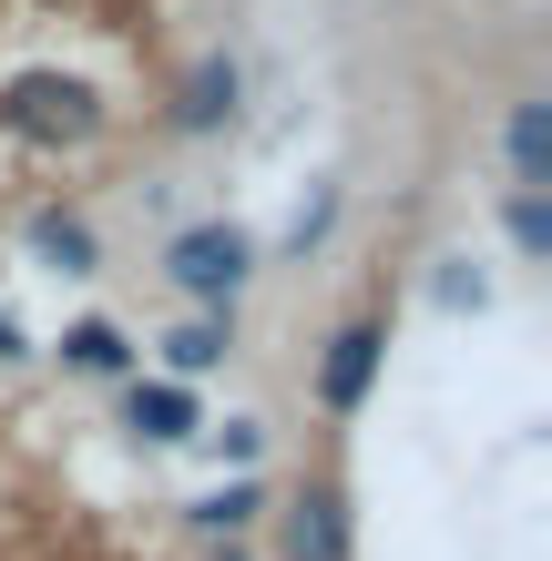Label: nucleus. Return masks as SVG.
Segmentation results:
<instances>
[{"label": "nucleus", "mask_w": 552, "mask_h": 561, "mask_svg": "<svg viewBox=\"0 0 552 561\" xmlns=\"http://www.w3.org/2000/svg\"><path fill=\"white\" fill-rule=\"evenodd\" d=\"M61 368L72 378H134V337H123L113 317H72L61 327Z\"/></svg>", "instance_id": "nucleus-11"}, {"label": "nucleus", "mask_w": 552, "mask_h": 561, "mask_svg": "<svg viewBox=\"0 0 552 561\" xmlns=\"http://www.w3.org/2000/svg\"><path fill=\"white\" fill-rule=\"evenodd\" d=\"M194 439H205V449H215V459H225L236 480H256V449H267V419H205Z\"/></svg>", "instance_id": "nucleus-13"}, {"label": "nucleus", "mask_w": 552, "mask_h": 561, "mask_svg": "<svg viewBox=\"0 0 552 561\" xmlns=\"http://www.w3.org/2000/svg\"><path fill=\"white\" fill-rule=\"evenodd\" d=\"M215 561H256V551H246V541H215Z\"/></svg>", "instance_id": "nucleus-16"}, {"label": "nucleus", "mask_w": 552, "mask_h": 561, "mask_svg": "<svg viewBox=\"0 0 552 561\" xmlns=\"http://www.w3.org/2000/svg\"><path fill=\"white\" fill-rule=\"evenodd\" d=\"M21 245L42 255L52 276H92V266H103V236H92V215H82V205H42V215L21 225Z\"/></svg>", "instance_id": "nucleus-7"}, {"label": "nucleus", "mask_w": 552, "mask_h": 561, "mask_svg": "<svg viewBox=\"0 0 552 561\" xmlns=\"http://www.w3.org/2000/svg\"><path fill=\"white\" fill-rule=\"evenodd\" d=\"M236 113H246V61L236 51H205V61H184V82H174V103H165V134L215 144V134H236Z\"/></svg>", "instance_id": "nucleus-4"}, {"label": "nucleus", "mask_w": 552, "mask_h": 561, "mask_svg": "<svg viewBox=\"0 0 552 561\" xmlns=\"http://www.w3.org/2000/svg\"><path fill=\"white\" fill-rule=\"evenodd\" d=\"M0 357H31V337H21V327H11V317H0Z\"/></svg>", "instance_id": "nucleus-15"}, {"label": "nucleus", "mask_w": 552, "mask_h": 561, "mask_svg": "<svg viewBox=\"0 0 552 561\" xmlns=\"http://www.w3.org/2000/svg\"><path fill=\"white\" fill-rule=\"evenodd\" d=\"M328 225H338V184H317L307 205H297V225H286V255H307V245H328Z\"/></svg>", "instance_id": "nucleus-14"}, {"label": "nucleus", "mask_w": 552, "mask_h": 561, "mask_svg": "<svg viewBox=\"0 0 552 561\" xmlns=\"http://www.w3.org/2000/svg\"><path fill=\"white\" fill-rule=\"evenodd\" d=\"M256 266H267V245H256L236 215H205V225H184V236L165 245V286L194 317H236V296L256 286Z\"/></svg>", "instance_id": "nucleus-2"}, {"label": "nucleus", "mask_w": 552, "mask_h": 561, "mask_svg": "<svg viewBox=\"0 0 552 561\" xmlns=\"http://www.w3.org/2000/svg\"><path fill=\"white\" fill-rule=\"evenodd\" d=\"M502 236L522 266H552V194H502Z\"/></svg>", "instance_id": "nucleus-12"}, {"label": "nucleus", "mask_w": 552, "mask_h": 561, "mask_svg": "<svg viewBox=\"0 0 552 561\" xmlns=\"http://www.w3.org/2000/svg\"><path fill=\"white\" fill-rule=\"evenodd\" d=\"M379 368H388V317H338L328 347H317V409L359 419L369 388H379Z\"/></svg>", "instance_id": "nucleus-3"}, {"label": "nucleus", "mask_w": 552, "mask_h": 561, "mask_svg": "<svg viewBox=\"0 0 552 561\" xmlns=\"http://www.w3.org/2000/svg\"><path fill=\"white\" fill-rule=\"evenodd\" d=\"M502 163H511V194H552V92H511Z\"/></svg>", "instance_id": "nucleus-6"}, {"label": "nucleus", "mask_w": 552, "mask_h": 561, "mask_svg": "<svg viewBox=\"0 0 552 561\" xmlns=\"http://www.w3.org/2000/svg\"><path fill=\"white\" fill-rule=\"evenodd\" d=\"M103 123H113V103L82 72H11L0 82V134L31 144V153H82Z\"/></svg>", "instance_id": "nucleus-1"}, {"label": "nucleus", "mask_w": 552, "mask_h": 561, "mask_svg": "<svg viewBox=\"0 0 552 561\" xmlns=\"http://www.w3.org/2000/svg\"><path fill=\"white\" fill-rule=\"evenodd\" d=\"M256 520H267V480H215V490H194V501H184V531L194 541H246L256 531Z\"/></svg>", "instance_id": "nucleus-8"}, {"label": "nucleus", "mask_w": 552, "mask_h": 561, "mask_svg": "<svg viewBox=\"0 0 552 561\" xmlns=\"http://www.w3.org/2000/svg\"><path fill=\"white\" fill-rule=\"evenodd\" d=\"M123 419H134V439H154V449H174V439L205 428L194 388H174V378H134V388H123Z\"/></svg>", "instance_id": "nucleus-9"}, {"label": "nucleus", "mask_w": 552, "mask_h": 561, "mask_svg": "<svg viewBox=\"0 0 552 561\" xmlns=\"http://www.w3.org/2000/svg\"><path fill=\"white\" fill-rule=\"evenodd\" d=\"M277 551H286V561H359V511H348V490H338V480L286 490V511H277Z\"/></svg>", "instance_id": "nucleus-5"}, {"label": "nucleus", "mask_w": 552, "mask_h": 561, "mask_svg": "<svg viewBox=\"0 0 552 561\" xmlns=\"http://www.w3.org/2000/svg\"><path fill=\"white\" fill-rule=\"evenodd\" d=\"M225 357H236V317H184L174 337H165V378L194 388V378H215Z\"/></svg>", "instance_id": "nucleus-10"}]
</instances>
